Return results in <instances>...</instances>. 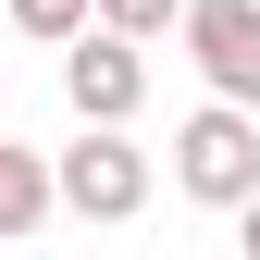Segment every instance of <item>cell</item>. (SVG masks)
I'll list each match as a JSON object with an SVG mask.
<instances>
[{
  "mask_svg": "<svg viewBox=\"0 0 260 260\" xmlns=\"http://www.w3.org/2000/svg\"><path fill=\"white\" fill-rule=\"evenodd\" d=\"M174 186L199 211H248L260 199V124H248V100H199L174 124Z\"/></svg>",
  "mask_w": 260,
  "mask_h": 260,
  "instance_id": "1",
  "label": "cell"
},
{
  "mask_svg": "<svg viewBox=\"0 0 260 260\" xmlns=\"http://www.w3.org/2000/svg\"><path fill=\"white\" fill-rule=\"evenodd\" d=\"M62 211L75 223H137L149 211V149L124 137V124H87V137L62 149Z\"/></svg>",
  "mask_w": 260,
  "mask_h": 260,
  "instance_id": "2",
  "label": "cell"
},
{
  "mask_svg": "<svg viewBox=\"0 0 260 260\" xmlns=\"http://www.w3.org/2000/svg\"><path fill=\"white\" fill-rule=\"evenodd\" d=\"M62 100H75L87 124H137V100H149V38H124V25L62 38Z\"/></svg>",
  "mask_w": 260,
  "mask_h": 260,
  "instance_id": "3",
  "label": "cell"
},
{
  "mask_svg": "<svg viewBox=\"0 0 260 260\" xmlns=\"http://www.w3.org/2000/svg\"><path fill=\"white\" fill-rule=\"evenodd\" d=\"M174 38L211 75V100H260V0H186Z\"/></svg>",
  "mask_w": 260,
  "mask_h": 260,
  "instance_id": "4",
  "label": "cell"
},
{
  "mask_svg": "<svg viewBox=\"0 0 260 260\" xmlns=\"http://www.w3.org/2000/svg\"><path fill=\"white\" fill-rule=\"evenodd\" d=\"M50 211H62V161H38V149L0 137V236H38Z\"/></svg>",
  "mask_w": 260,
  "mask_h": 260,
  "instance_id": "5",
  "label": "cell"
},
{
  "mask_svg": "<svg viewBox=\"0 0 260 260\" xmlns=\"http://www.w3.org/2000/svg\"><path fill=\"white\" fill-rule=\"evenodd\" d=\"M0 13H13L25 38H50V50H62V38H87V13H100V0H0Z\"/></svg>",
  "mask_w": 260,
  "mask_h": 260,
  "instance_id": "6",
  "label": "cell"
},
{
  "mask_svg": "<svg viewBox=\"0 0 260 260\" xmlns=\"http://www.w3.org/2000/svg\"><path fill=\"white\" fill-rule=\"evenodd\" d=\"M100 25H124V38H174L186 0H100Z\"/></svg>",
  "mask_w": 260,
  "mask_h": 260,
  "instance_id": "7",
  "label": "cell"
},
{
  "mask_svg": "<svg viewBox=\"0 0 260 260\" xmlns=\"http://www.w3.org/2000/svg\"><path fill=\"white\" fill-rule=\"evenodd\" d=\"M236 236H248V260H260V199H248V211H236Z\"/></svg>",
  "mask_w": 260,
  "mask_h": 260,
  "instance_id": "8",
  "label": "cell"
}]
</instances>
